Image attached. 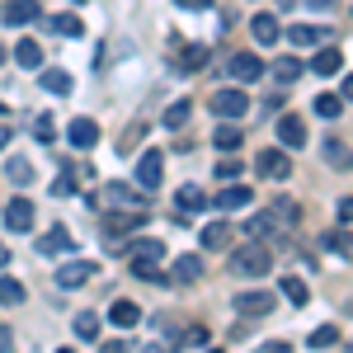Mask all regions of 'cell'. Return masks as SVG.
I'll use <instances>...</instances> for the list:
<instances>
[{"label":"cell","instance_id":"obj_1","mask_svg":"<svg viewBox=\"0 0 353 353\" xmlns=\"http://www.w3.org/2000/svg\"><path fill=\"white\" fill-rule=\"evenodd\" d=\"M269 264H273V254H269V245H259V241L231 254V273H241V278H264Z\"/></svg>","mask_w":353,"mask_h":353},{"label":"cell","instance_id":"obj_2","mask_svg":"<svg viewBox=\"0 0 353 353\" xmlns=\"http://www.w3.org/2000/svg\"><path fill=\"white\" fill-rule=\"evenodd\" d=\"M161 179H165V156L161 151H141L137 156V184L141 189H161Z\"/></svg>","mask_w":353,"mask_h":353},{"label":"cell","instance_id":"obj_3","mask_svg":"<svg viewBox=\"0 0 353 353\" xmlns=\"http://www.w3.org/2000/svg\"><path fill=\"white\" fill-rule=\"evenodd\" d=\"M212 113L217 118H241V113H250V94L245 90H217L212 94Z\"/></svg>","mask_w":353,"mask_h":353},{"label":"cell","instance_id":"obj_4","mask_svg":"<svg viewBox=\"0 0 353 353\" xmlns=\"http://www.w3.org/2000/svg\"><path fill=\"white\" fill-rule=\"evenodd\" d=\"M254 170H259L264 179H273V184H278V179H288L292 161H288V151H278V146H273V151H259V156H254Z\"/></svg>","mask_w":353,"mask_h":353},{"label":"cell","instance_id":"obj_5","mask_svg":"<svg viewBox=\"0 0 353 353\" xmlns=\"http://www.w3.org/2000/svg\"><path fill=\"white\" fill-rule=\"evenodd\" d=\"M99 226L109 231V236H123V231H137V226H146V208H132V212H104Z\"/></svg>","mask_w":353,"mask_h":353},{"label":"cell","instance_id":"obj_6","mask_svg":"<svg viewBox=\"0 0 353 353\" xmlns=\"http://www.w3.org/2000/svg\"><path fill=\"white\" fill-rule=\"evenodd\" d=\"M236 311H241L245 321H264L273 311V292H241L236 297Z\"/></svg>","mask_w":353,"mask_h":353},{"label":"cell","instance_id":"obj_7","mask_svg":"<svg viewBox=\"0 0 353 353\" xmlns=\"http://www.w3.org/2000/svg\"><path fill=\"white\" fill-rule=\"evenodd\" d=\"M0 19L10 28H24L38 19V0H10V5H0Z\"/></svg>","mask_w":353,"mask_h":353},{"label":"cell","instance_id":"obj_8","mask_svg":"<svg viewBox=\"0 0 353 353\" xmlns=\"http://www.w3.org/2000/svg\"><path fill=\"white\" fill-rule=\"evenodd\" d=\"M231 76H236L241 85H254L259 76H264V61H259L254 52H236L231 57Z\"/></svg>","mask_w":353,"mask_h":353},{"label":"cell","instance_id":"obj_9","mask_svg":"<svg viewBox=\"0 0 353 353\" xmlns=\"http://www.w3.org/2000/svg\"><path fill=\"white\" fill-rule=\"evenodd\" d=\"M90 273H99L90 259H71L57 269V288H81V283H90Z\"/></svg>","mask_w":353,"mask_h":353},{"label":"cell","instance_id":"obj_10","mask_svg":"<svg viewBox=\"0 0 353 353\" xmlns=\"http://www.w3.org/2000/svg\"><path fill=\"white\" fill-rule=\"evenodd\" d=\"M278 141H283L288 151H297V146H306V123H301L297 113H288V118H278Z\"/></svg>","mask_w":353,"mask_h":353},{"label":"cell","instance_id":"obj_11","mask_svg":"<svg viewBox=\"0 0 353 353\" xmlns=\"http://www.w3.org/2000/svg\"><path fill=\"white\" fill-rule=\"evenodd\" d=\"M33 217H38V212H33V203H28V198H14V203L5 208V226H10L14 236H19V231H28V226H33Z\"/></svg>","mask_w":353,"mask_h":353},{"label":"cell","instance_id":"obj_12","mask_svg":"<svg viewBox=\"0 0 353 353\" xmlns=\"http://www.w3.org/2000/svg\"><path fill=\"white\" fill-rule=\"evenodd\" d=\"M231 236H236V231H231L226 221H208V226L198 231V245H203V250H231Z\"/></svg>","mask_w":353,"mask_h":353},{"label":"cell","instance_id":"obj_13","mask_svg":"<svg viewBox=\"0 0 353 353\" xmlns=\"http://www.w3.org/2000/svg\"><path fill=\"white\" fill-rule=\"evenodd\" d=\"M250 198H254V193L245 189V184H236V179H231V184H226V189H221L212 203H217L221 212H241V208H250Z\"/></svg>","mask_w":353,"mask_h":353},{"label":"cell","instance_id":"obj_14","mask_svg":"<svg viewBox=\"0 0 353 353\" xmlns=\"http://www.w3.org/2000/svg\"><path fill=\"white\" fill-rule=\"evenodd\" d=\"M76 250V236L66 231V226H52L43 241H38V254H71Z\"/></svg>","mask_w":353,"mask_h":353},{"label":"cell","instance_id":"obj_15","mask_svg":"<svg viewBox=\"0 0 353 353\" xmlns=\"http://www.w3.org/2000/svg\"><path fill=\"white\" fill-rule=\"evenodd\" d=\"M14 61L24 66V71H43V43H33V38H24V43H14Z\"/></svg>","mask_w":353,"mask_h":353},{"label":"cell","instance_id":"obj_16","mask_svg":"<svg viewBox=\"0 0 353 353\" xmlns=\"http://www.w3.org/2000/svg\"><path fill=\"white\" fill-rule=\"evenodd\" d=\"M66 137H71V146H76V151H85V146H94V141H99V123H90V118H76V123L66 128Z\"/></svg>","mask_w":353,"mask_h":353},{"label":"cell","instance_id":"obj_17","mask_svg":"<svg viewBox=\"0 0 353 353\" xmlns=\"http://www.w3.org/2000/svg\"><path fill=\"white\" fill-rule=\"evenodd\" d=\"M339 66H344V52L339 48H321V52L311 57V71L316 76H339Z\"/></svg>","mask_w":353,"mask_h":353},{"label":"cell","instance_id":"obj_18","mask_svg":"<svg viewBox=\"0 0 353 353\" xmlns=\"http://www.w3.org/2000/svg\"><path fill=\"white\" fill-rule=\"evenodd\" d=\"M174 203H179V212H203V208H208L212 198H208V193L198 189V184H184V189L174 193Z\"/></svg>","mask_w":353,"mask_h":353},{"label":"cell","instance_id":"obj_19","mask_svg":"<svg viewBox=\"0 0 353 353\" xmlns=\"http://www.w3.org/2000/svg\"><path fill=\"white\" fill-rule=\"evenodd\" d=\"M109 321L118 330H132L137 321H141V306H137V301H113V306H109Z\"/></svg>","mask_w":353,"mask_h":353},{"label":"cell","instance_id":"obj_20","mask_svg":"<svg viewBox=\"0 0 353 353\" xmlns=\"http://www.w3.org/2000/svg\"><path fill=\"white\" fill-rule=\"evenodd\" d=\"M241 141H245V128H236V123H221L217 132H212V146L217 151H236Z\"/></svg>","mask_w":353,"mask_h":353},{"label":"cell","instance_id":"obj_21","mask_svg":"<svg viewBox=\"0 0 353 353\" xmlns=\"http://www.w3.org/2000/svg\"><path fill=\"white\" fill-rule=\"evenodd\" d=\"M288 43H292V48H311V43H325V28H316V24H297V28H288Z\"/></svg>","mask_w":353,"mask_h":353},{"label":"cell","instance_id":"obj_22","mask_svg":"<svg viewBox=\"0 0 353 353\" xmlns=\"http://www.w3.org/2000/svg\"><path fill=\"white\" fill-rule=\"evenodd\" d=\"M174 278H179V283H198V278H203V259H198V254H179V259H174Z\"/></svg>","mask_w":353,"mask_h":353},{"label":"cell","instance_id":"obj_23","mask_svg":"<svg viewBox=\"0 0 353 353\" xmlns=\"http://www.w3.org/2000/svg\"><path fill=\"white\" fill-rule=\"evenodd\" d=\"M250 28H254V38H259L264 48H269V43H278V33H283L273 14H254V24H250Z\"/></svg>","mask_w":353,"mask_h":353},{"label":"cell","instance_id":"obj_24","mask_svg":"<svg viewBox=\"0 0 353 353\" xmlns=\"http://www.w3.org/2000/svg\"><path fill=\"white\" fill-rule=\"evenodd\" d=\"M19 301H24V283L10 278V273H0V306H19Z\"/></svg>","mask_w":353,"mask_h":353},{"label":"cell","instance_id":"obj_25","mask_svg":"<svg viewBox=\"0 0 353 353\" xmlns=\"http://www.w3.org/2000/svg\"><path fill=\"white\" fill-rule=\"evenodd\" d=\"M325 161L334 165V170H353V151L344 146V141H334V137H330V141H325Z\"/></svg>","mask_w":353,"mask_h":353},{"label":"cell","instance_id":"obj_26","mask_svg":"<svg viewBox=\"0 0 353 353\" xmlns=\"http://www.w3.org/2000/svg\"><path fill=\"white\" fill-rule=\"evenodd\" d=\"M301 71H306V66H301L297 57H278V61H273V76H278V81H283V85L301 81Z\"/></svg>","mask_w":353,"mask_h":353},{"label":"cell","instance_id":"obj_27","mask_svg":"<svg viewBox=\"0 0 353 353\" xmlns=\"http://www.w3.org/2000/svg\"><path fill=\"white\" fill-rule=\"evenodd\" d=\"M174 57H179L184 71H198V66L208 61V48H184V43H174Z\"/></svg>","mask_w":353,"mask_h":353},{"label":"cell","instance_id":"obj_28","mask_svg":"<svg viewBox=\"0 0 353 353\" xmlns=\"http://www.w3.org/2000/svg\"><path fill=\"white\" fill-rule=\"evenodd\" d=\"M132 273L141 278V283H165V273H161V259H137V254H132Z\"/></svg>","mask_w":353,"mask_h":353},{"label":"cell","instance_id":"obj_29","mask_svg":"<svg viewBox=\"0 0 353 353\" xmlns=\"http://www.w3.org/2000/svg\"><path fill=\"white\" fill-rule=\"evenodd\" d=\"M43 90L66 99V94H71V76H66V71H43Z\"/></svg>","mask_w":353,"mask_h":353},{"label":"cell","instance_id":"obj_30","mask_svg":"<svg viewBox=\"0 0 353 353\" xmlns=\"http://www.w3.org/2000/svg\"><path fill=\"white\" fill-rule=\"evenodd\" d=\"M5 174H10V184H19V189L33 184V165H28V161H10V165H5Z\"/></svg>","mask_w":353,"mask_h":353},{"label":"cell","instance_id":"obj_31","mask_svg":"<svg viewBox=\"0 0 353 353\" xmlns=\"http://www.w3.org/2000/svg\"><path fill=\"white\" fill-rule=\"evenodd\" d=\"M316 113L321 118H339L344 113V94H316Z\"/></svg>","mask_w":353,"mask_h":353},{"label":"cell","instance_id":"obj_32","mask_svg":"<svg viewBox=\"0 0 353 353\" xmlns=\"http://www.w3.org/2000/svg\"><path fill=\"white\" fill-rule=\"evenodd\" d=\"M283 297L292 301V306H301L311 292H306V283H301V278H292V273H288V278H283Z\"/></svg>","mask_w":353,"mask_h":353},{"label":"cell","instance_id":"obj_33","mask_svg":"<svg viewBox=\"0 0 353 353\" xmlns=\"http://www.w3.org/2000/svg\"><path fill=\"white\" fill-rule=\"evenodd\" d=\"M76 334H81V339H99V316H94V311H81V316H76Z\"/></svg>","mask_w":353,"mask_h":353},{"label":"cell","instance_id":"obj_34","mask_svg":"<svg viewBox=\"0 0 353 353\" xmlns=\"http://www.w3.org/2000/svg\"><path fill=\"white\" fill-rule=\"evenodd\" d=\"M184 123H189V99H179V104H170V109H165V128H170V132H174V128H184Z\"/></svg>","mask_w":353,"mask_h":353},{"label":"cell","instance_id":"obj_35","mask_svg":"<svg viewBox=\"0 0 353 353\" xmlns=\"http://www.w3.org/2000/svg\"><path fill=\"white\" fill-rule=\"evenodd\" d=\"M76 174H81V165H71V170H61V174H57V184H52L57 198H71V189H76Z\"/></svg>","mask_w":353,"mask_h":353},{"label":"cell","instance_id":"obj_36","mask_svg":"<svg viewBox=\"0 0 353 353\" xmlns=\"http://www.w3.org/2000/svg\"><path fill=\"white\" fill-rule=\"evenodd\" d=\"M334 344H339V330H334V325L311 330V349H334Z\"/></svg>","mask_w":353,"mask_h":353},{"label":"cell","instance_id":"obj_37","mask_svg":"<svg viewBox=\"0 0 353 353\" xmlns=\"http://www.w3.org/2000/svg\"><path fill=\"white\" fill-rule=\"evenodd\" d=\"M132 254H137V259H161V254H165V245L156 241V236H141V241H137V250H132Z\"/></svg>","mask_w":353,"mask_h":353},{"label":"cell","instance_id":"obj_38","mask_svg":"<svg viewBox=\"0 0 353 353\" xmlns=\"http://www.w3.org/2000/svg\"><path fill=\"white\" fill-rule=\"evenodd\" d=\"M104 198H109V203H128V208H141V203L132 198V189H128V184H104Z\"/></svg>","mask_w":353,"mask_h":353},{"label":"cell","instance_id":"obj_39","mask_svg":"<svg viewBox=\"0 0 353 353\" xmlns=\"http://www.w3.org/2000/svg\"><path fill=\"white\" fill-rule=\"evenodd\" d=\"M269 231H278V221H273L269 212H259V217H250V226H245V236H269Z\"/></svg>","mask_w":353,"mask_h":353},{"label":"cell","instance_id":"obj_40","mask_svg":"<svg viewBox=\"0 0 353 353\" xmlns=\"http://www.w3.org/2000/svg\"><path fill=\"white\" fill-rule=\"evenodd\" d=\"M208 339H212V334H208V330H184V334H179V344H184V349H208Z\"/></svg>","mask_w":353,"mask_h":353},{"label":"cell","instance_id":"obj_41","mask_svg":"<svg viewBox=\"0 0 353 353\" xmlns=\"http://www.w3.org/2000/svg\"><path fill=\"white\" fill-rule=\"evenodd\" d=\"M52 28H57V33H66V38H76V33H81V19H76V14H57Z\"/></svg>","mask_w":353,"mask_h":353},{"label":"cell","instance_id":"obj_42","mask_svg":"<svg viewBox=\"0 0 353 353\" xmlns=\"http://www.w3.org/2000/svg\"><path fill=\"white\" fill-rule=\"evenodd\" d=\"M52 123H57L52 113H43V118L33 123V137H38V141H52V137H57V128H52Z\"/></svg>","mask_w":353,"mask_h":353},{"label":"cell","instance_id":"obj_43","mask_svg":"<svg viewBox=\"0 0 353 353\" xmlns=\"http://www.w3.org/2000/svg\"><path fill=\"white\" fill-rule=\"evenodd\" d=\"M325 245H330V250H339V254H353V241L344 236V231H325Z\"/></svg>","mask_w":353,"mask_h":353},{"label":"cell","instance_id":"obj_44","mask_svg":"<svg viewBox=\"0 0 353 353\" xmlns=\"http://www.w3.org/2000/svg\"><path fill=\"white\" fill-rule=\"evenodd\" d=\"M241 170H245L241 161H221L217 165V179H221V184H231V179H241Z\"/></svg>","mask_w":353,"mask_h":353},{"label":"cell","instance_id":"obj_45","mask_svg":"<svg viewBox=\"0 0 353 353\" xmlns=\"http://www.w3.org/2000/svg\"><path fill=\"white\" fill-rule=\"evenodd\" d=\"M141 137H146V123H137V128H128L118 146H123V151H132V146H137V141H141Z\"/></svg>","mask_w":353,"mask_h":353},{"label":"cell","instance_id":"obj_46","mask_svg":"<svg viewBox=\"0 0 353 353\" xmlns=\"http://www.w3.org/2000/svg\"><path fill=\"white\" fill-rule=\"evenodd\" d=\"M179 10H212V0H174Z\"/></svg>","mask_w":353,"mask_h":353},{"label":"cell","instance_id":"obj_47","mask_svg":"<svg viewBox=\"0 0 353 353\" xmlns=\"http://www.w3.org/2000/svg\"><path fill=\"white\" fill-rule=\"evenodd\" d=\"M339 221H353V198H339Z\"/></svg>","mask_w":353,"mask_h":353},{"label":"cell","instance_id":"obj_48","mask_svg":"<svg viewBox=\"0 0 353 353\" xmlns=\"http://www.w3.org/2000/svg\"><path fill=\"white\" fill-rule=\"evenodd\" d=\"M10 344H14V334H10V330H5V325H0V353H5V349H10Z\"/></svg>","mask_w":353,"mask_h":353},{"label":"cell","instance_id":"obj_49","mask_svg":"<svg viewBox=\"0 0 353 353\" xmlns=\"http://www.w3.org/2000/svg\"><path fill=\"white\" fill-rule=\"evenodd\" d=\"M344 104H353V76H344Z\"/></svg>","mask_w":353,"mask_h":353},{"label":"cell","instance_id":"obj_50","mask_svg":"<svg viewBox=\"0 0 353 353\" xmlns=\"http://www.w3.org/2000/svg\"><path fill=\"white\" fill-rule=\"evenodd\" d=\"M5 141H10V128H5V123H0V151H5Z\"/></svg>","mask_w":353,"mask_h":353},{"label":"cell","instance_id":"obj_51","mask_svg":"<svg viewBox=\"0 0 353 353\" xmlns=\"http://www.w3.org/2000/svg\"><path fill=\"white\" fill-rule=\"evenodd\" d=\"M5 264H10V250H5V245H0V269H5Z\"/></svg>","mask_w":353,"mask_h":353},{"label":"cell","instance_id":"obj_52","mask_svg":"<svg viewBox=\"0 0 353 353\" xmlns=\"http://www.w3.org/2000/svg\"><path fill=\"white\" fill-rule=\"evenodd\" d=\"M311 5H334V0H311Z\"/></svg>","mask_w":353,"mask_h":353},{"label":"cell","instance_id":"obj_53","mask_svg":"<svg viewBox=\"0 0 353 353\" xmlns=\"http://www.w3.org/2000/svg\"><path fill=\"white\" fill-rule=\"evenodd\" d=\"M5 57H10V52H5V43H0V61H5Z\"/></svg>","mask_w":353,"mask_h":353},{"label":"cell","instance_id":"obj_54","mask_svg":"<svg viewBox=\"0 0 353 353\" xmlns=\"http://www.w3.org/2000/svg\"><path fill=\"white\" fill-rule=\"evenodd\" d=\"M349 311H353V301H349Z\"/></svg>","mask_w":353,"mask_h":353},{"label":"cell","instance_id":"obj_55","mask_svg":"<svg viewBox=\"0 0 353 353\" xmlns=\"http://www.w3.org/2000/svg\"><path fill=\"white\" fill-rule=\"evenodd\" d=\"M0 113H5V109H0Z\"/></svg>","mask_w":353,"mask_h":353}]
</instances>
